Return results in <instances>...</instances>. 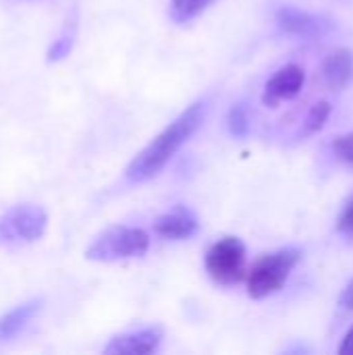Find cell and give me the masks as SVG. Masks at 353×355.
Returning <instances> with one entry per match:
<instances>
[{
	"label": "cell",
	"mask_w": 353,
	"mask_h": 355,
	"mask_svg": "<svg viewBox=\"0 0 353 355\" xmlns=\"http://www.w3.org/2000/svg\"><path fill=\"white\" fill-rule=\"evenodd\" d=\"M162 341L160 329H144L137 333H127L121 337H114L106 347L104 354L108 355H148L154 354Z\"/></svg>",
	"instance_id": "ba28073f"
},
{
	"label": "cell",
	"mask_w": 353,
	"mask_h": 355,
	"mask_svg": "<svg viewBox=\"0 0 353 355\" xmlns=\"http://www.w3.org/2000/svg\"><path fill=\"white\" fill-rule=\"evenodd\" d=\"M337 231L341 235H345L347 239H353V198L347 202V206L343 208L339 223H337Z\"/></svg>",
	"instance_id": "e0dca14e"
},
{
	"label": "cell",
	"mask_w": 353,
	"mask_h": 355,
	"mask_svg": "<svg viewBox=\"0 0 353 355\" xmlns=\"http://www.w3.org/2000/svg\"><path fill=\"white\" fill-rule=\"evenodd\" d=\"M48 214L33 204H19L0 216V243H33L44 237Z\"/></svg>",
	"instance_id": "277c9868"
},
{
	"label": "cell",
	"mask_w": 353,
	"mask_h": 355,
	"mask_svg": "<svg viewBox=\"0 0 353 355\" xmlns=\"http://www.w3.org/2000/svg\"><path fill=\"white\" fill-rule=\"evenodd\" d=\"M304 83H306V71L298 64H287L268 79L262 100L266 106H277L283 100L295 98L302 92Z\"/></svg>",
	"instance_id": "52a82bcc"
},
{
	"label": "cell",
	"mask_w": 353,
	"mask_h": 355,
	"mask_svg": "<svg viewBox=\"0 0 353 355\" xmlns=\"http://www.w3.org/2000/svg\"><path fill=\"white\" fill-rule=\"evenodd\" d=\"M339 354L353 355V327L350 329V333L345 335V339H343V343H341V347H339Z\"/></svg>",
	"instance_id": "d6986e66"
},
{
	"label": "cell",
	"mask_w": 353,
	"mask_h": 355,
	"mask_svg": "<svg viewBox=\"0 0 353 355\" xmlns=\"http://www.w3.org/2000/svg\"><path fill=\"white\" fill-rule=\"evenodd\" d=\"M154 231L164 239H189L198 233V218L187 208H175L154 220Z\"/></svg>",
	"instance_id": "9c48e42d"
},
{
	"label": "cell",
	"mask_w": 353,
	"mask_h": 355,
	"mask_svg": "<svg viewBox=\"0 0 353 355\" xmlns=\"http://www.w3.org/2000/svg\"><path fill=\"white\" fill-rule=\"evenodd\" d=\"M150 248V235L137 227H110L94 239L85 250V258L94 262H119L139 258Z\"/></svg>",
	"instance_id": "3957f363"
},
{
	"label": "cell",
	"mask_w": 353,
	"mask_h": 355,
	"mask_svg": "<svg viewBox=\"0 0 353 355\" xmlns=\"http://www.w3.org/2000/svg\"><path fill=\"white\" fill-rule=\"evenodd\" d=\"M73 31H67V33H62L58 40H54V44L50 46V50H48V62H58V60H62L64 56H69V52H71V48H73Z\"/></svg>",
	"instance_id": "9a60e30c"
},
{
	"label": "cell",
	"mask_w": 353,
	"mask_h": 355,
	"mask_svg": "<svg viewBox=\"0 0 353 355\" xmlns=\"http://www.w3.org/2000/svg\"><path fill=\"white\" fill-rule=\"evenodd\" d=\"M277 23L283 31L300 35V37H318L333 29V23L320 15H312L308 10L295 6H283L277 10Z\"/></svg>",
	"instance_id": "8992f818"
},
{
	"label": "cell",
	"mask_w": 353,
	"mask_h": 355,
	"mask_svg": "<svg viewBox=\"0 0 353 355\" xmlns=\"http://www.w3.org/2000/svg\"><path fill=\"white\" fill-rule=\"evenodd\" d=\"M227 125H229V131L237 137L246 135L248 129H250V119H248V110L243 108V104H237L231 108L229 112V119H227Z\"/></svg>",
	"instance_id": "5bb4252c"
},
{
	"label": "cell",
	"mask_w": 353,
	"mask_h": 355,
	"mask_svg": "<svg viewBox=\"0 0 353 355\" xmlns=\"http://www.w3.org/2000/svg\"><path fill=\"white\" fill-rule=\"evenodd\" d=\"M339 306L345 312H353V279L347 283V287L343 289V293L339 297Z\"/></svg>",
	"instance_id": "ac0fdd59"
},
{
	"label": "cell",
	"mask_w": 353,
	"mask_h": 355,
	"mask_svg": "<svg viewBox=\"0 0 353 355\" xmlns=\"http://www.w3.org/2000/svg\"><path fill=\"white\" fill-rule=\"evenodd\" d=\"M333 150H335V156L339 160H343L345 164H352L353 166V131L352 133H345V135H339L333 141Z\"/></svg>",
	"instance_id": "2e32d148"
},
{
	"label": "cell",
	"mask_w": 353,
	"mask_h": 355,
	"mask_svg": "<svg viewBox=\"0 0 353 355\" xmlns=\"http://www.w3.org/2000/svg\"><path fill=\"white\" fill-rule=\"evenodd\" d=\"M206 270L221 285H233L248 277L246 245L237 237H223L206 252Z\"/></svg>",
	"instance_id": "5b68a950"
},
{
	"label": "cell",
	"mask_w": 353,
	"mask_h": 355,
	"mask_svg": "<svg viewBox=\"0 0 353 355\" xmlns=\"http://www.w3.org/2000/svg\"><path fill=\"white\" fill-rule=\"evenodd\" d=\"M204 119H206V104L204 102L191 104L131 160V164L125 171V177L131 183H144L154 179L169 164V160L181 150V146L200 129Z\"/></svg>",
	"instance_id": "6da1fadb"
},
{
	"label": "cell",
	"mask_w": 353,
	"mask_h": 355,
	"mask_svg": "<svg viewBox=\"0 0 353 355\" xmlns=\"http://www.w3.org/2000/svg\"><path fill=\"white\" fill-rule=\"evenodd\" d=\"M214 0H171V17L177 23H187L204 12Z\"/></svg>",
	"instance_id": "7c38bea8"
},
{
	"label": "cell",
	"mask_w": 353,
	"mask_h": 355,
	"mask_svg": "<svg viewBox=\"0 0 353 355\" xmlns=\"http://www.w3.org/2000/svg\"><path fill=\"white\" fill-rule=\"evenodd\" d=\"M40 310H42V300H29L4 312L0 316V343H6L17 335H21L29 327V322L40 314Z\"/></svg>",
	"instance_id": "30bf717a"
},
{
	"label": "cell",
	"mask_w": 353,
	"mask_h": 355,
	"mask_svg": "<svg viewBox=\"0 0 353 355\" xmlns=\"http://www.w3.org/2000/svg\"><path fill=\"white\" fill-rule=\"evenodd\" d=\"M329 114H331V104H329V102H318V104H314V106L310 108L306 121H304V133H306V135H312V133L320 131V129L325 127Z\"/></svg>",
	"instance_id": "4fadbf2b"
},
{
	"label": "cell",
	"mask_w": 353,
	"mask_h": 355,
	"mask_svg": "<svg viewBox=\"0 0 353 355\" xmlns=\"http://www.w3.org/2000/svg\"><path fill=\"white\" fill-rule=\"evenodd\" d=\"M302 252L295 248H285L262 256L248 272V293L252 300H264L283 289L293 268L302 260Z\"/></svg>",
	"instance_id": "7a4b0ae2"
},
{
	"label": "cell",
	"mask_w": 353,
	"mask_h": 355,
	"mask_svg": "<svg viewBox=\"0 0 353 355\" xmlns=\"http://www.w3.org/2000/svg\"><path fill=\"white\" fill-rule=\"evenodd\" d=\"M325 81L333 89H343L353 77V52L347 48L333 50L322 64Z\"/></svg>",
	"instance_id": "8fae6325"
}]
</instances>
